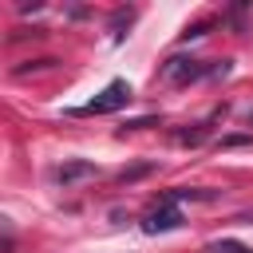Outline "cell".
<instances>
[{"mask_svg": "<svg viewBox=\"0 0 253 253\" xmlns=\"http://www.w3.org/2000/svg\"><path fill=\"white\" fill-rule=\"evenodd\" d=\"M162 75H166L170 83H194V79H202V75H213V67H206L202 59H186V55H170V59L162 63Z\"/></svg>", "mask_w": 253, "mask_h": 253, "instance_id": "obj_3", "label": "cell"}, {"mask_svg": "<svg viewBox=\"0 0 253 253\" xmlns=\"http://www.w3.org/2000/svg\"><path fill=\"white\" fill-rule=\"evenodd\" d=\"M178 225H182V210H178V198H174V194H166V198L142 217V233H150V237H154V233H170V229H178Z\"/></svg>", "mask_w": 253, "mask_h": 253, "instance_id": "obj_2", "label": "cell"}, {"mask_svg": "<svg viewBox=\"0 0 253 253\" xmlns=\"http://www.w3.org/2000/svg\"><path fill=\"white\" fill-rule=\"evenodd\" d=\"M130 103V83L126 79H111L91 103H83L79 111H71V115H111V111H119V107H126Z\"/></svg>", "mask_w": 253, "mask_h": 253, "instance_id": "obj_1", "label": "cell"}, {"mask_svg": "<svg viewBox=\"0 0 253 253\" xmlns=\"http://www.w3.org/2000/svg\"><path fill=\"white\" fill-rule=\"evenodd\" d=\"M210 253H253L249 245H241V241H213L210 245Z\"/></svg>", "mask_w": 253, "mask_h": 253, "instance_id": "obj_5", "label": "cell"}, {"mask_svg": "<svg viewBox=\"0 0 253 253\" xmlns=\"http://www.w3.org/2000/svg\"><path fill=\"white\" fill-rule=\"evenodd\" d=\"M91 174H95V166H91V162L71 158V162H63V166L55 170V182H59V186H75V182H83V178H91Z\"/></svg>", "mask_w": 253, "mask_h": 253, "instance_id": "obj_4", "label": "cell"}, {"mask_svg": "<svg viewBox=\"0 0 253 253\" xmlns=\"http://www.w3.org/2000/svg\"><path fill=\"white\" fill-rule=\"evenodd\" d=\"M174 138H178V142H182V146H198V142H202V138H206V126H198V130H178V134H174Z\"/></svg>", "mask_w": 253, "mask_h": 253, "instance_id": "obj_6", "label": "cell"}, {"mask_svg": "<svg viewBox=\"0 0 253 253\" xmlns=\"http://www.w3.org/2000/svg\"><path fill=\"white\" fill-rule=\"evenodd\" d=\"M206 28H210L206 20H202V24H190V28L182 32V40H198V36H206Z\"/></svg>", "mask_w": 253, "mask_h": 253, "instance_id": "obj_7", "label": "cell"}]
</instances>
